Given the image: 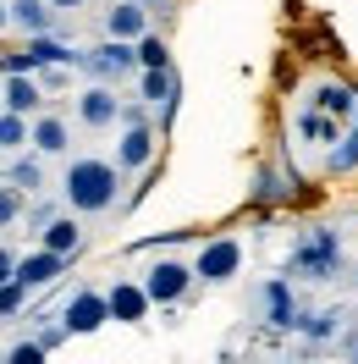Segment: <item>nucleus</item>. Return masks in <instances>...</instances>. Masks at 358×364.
I'll return each mask as SVG.
<instances>
[{
	"label": "nucleus",
	"instance_id": "1",
	"mask_svg": "<svg viewBox=\"0 0 358 364\" xmlns=\"http://www.w3.org/2000/svg\"><path fill=\"white\" fill-rule=\"evenodd\" d=\"M61 193H67V205L83 210V215L111 210L116 205V166L111 160H72L67 177H61Z\"/></svg>",
	"mask_w": 358,
	"mask_h": 364
},
{
	"label": "nucleus",
	"instance_id": "2",
	"mask_svg": "<svg viewBox=\"0 0 358 364\" xmlns=\"http://www.w3.org/2000/svg\"><path fill=\"white\" fill-rule=\"evenodd\" d=\"M292 276H309V282H331L342 276V237L331 227H309L298 243H292V259H287Z\"/></svg>",
	"mask_w": 358,
	"mask_h": 364
},
{
	"label": "nucleus",
	"instance_id": "3",
	"mask_svg": "<svg viewBox=\"0 0 358 364\" xmlns=\"http://www.w3.org/2000/svg\"><path fill=\"white\" fill-rule=\"evenodd\" d=\"M72 61L89 72L94 83H121V77L138 67L133 39H111V45H94V50H72Z\"/></svg>",
	"mask_w": 358,
	"mask_h": 364
},
{
	"label": "nucleus",
	"instance_id": "4",
	"mask_svg": "<svg viewBox=\"0 0 358 364\" xmlns=\"http://www.w3.org/2000/svg\"><path fill=\"white\" fill-rule=\"evenodd\" d=\"M243 265V243L237 237H215V243H204L199 259H193V276L199 282H232Z\"/></svg>",
	"mask_w": 358,
	"mask_h": 364
},
{
	"label": "nucleus",
	"instance_id": "5",
	"mask_svg": "<svg viewBox=\"0 0 358 364\" xmlns=\"http://www.w3.org/2000/svg\"><path fill=\"white\" fill-rule=\"evenodd\" d=\"M105 320H111V309H105V293H94V287H77V293L67 298V309H61L67 337L72 331H77V337H83V331H99Z\"/></svg>",
	"mask_w": 358,
	"mask_h": 364
},
{
	"label": "nucleus",
	"instance_id": "6",
	"mask_svg": "<svg viewBox=\"0 0 358 364\" xmlns=\"http://www.w3.org/2000/svg\"><path fill=\"white\" fill-rule=\"evenodd\" d=\"M188 282H193L188 265L160 259V265H149V276H143V298H149V304H177V298L188 293Z\"/></svg>",
	"mask_w": 358,
	"mask_h": 364
},
{
	"label": "nucleus",
	"instance_id": "7",
	"mask_svg": "<svg viewBox=\"0 0 358 364\" xmlns=\"http://www.w3.org/2000/svg\"><path fill=\"white\" fill-rule=\"evenodd\" d=\"M61 271H67V254H55V249H39V254H28V259H17V265H11V276L23 282L28 293H33V287H50Z\"/></svg>",
	"mask_w": 358,
	"mask_h": 364
},
{
	"label": "nucleus",
	"instance_id": "8",
	"mask_svg": "<svg viewBox=\"0 0 358 364\" xmlns=\"http://www.w3.org/2000/svg\"><path fill=\"white\" fill-rule=\"evenodd\" d=\"M116 105H121V100L111 94V83H89L83 100H77V116H83L89 127H111V122H116Z\"/></svg>",
	"mask_w": 358,
	"mask_h": 364
},
{
	"label": "nucleus",
	"instance_id": "9",
	"mask_svg": "<svg viewBox=\"0 0 358 364\" xmlns=\"http://www.w3.org/2000/svg\"><path fill=\"white\" fill-rule=\"evenodd\" d=\"M105 309H111V320H143L149 315V298H143L138 282H116L111 293H105Z\"/></svg>",
	"mask_w": 358,
	"mask_h": 364
},
{
	"label": "nucleus",
	"instance_id": "10",
	"mask_svg": "<svg viewBox=\"0 0 358 364\" xmlns=\"http://www.w3.org/2000/svg\"><path fill=\"white\" fill-rule=\"evenodd\" d=\"M149 160H155V127H149V122H133V127L121 133V166L143 171Z\"/></svg>",
	"mask_w": 358,
	"mask_h": 364
},
{
	"label": "nucleus",
	"instance_id": "11",
	"mask_svg": "<svg viewBox=\"0 0 358 364\" xmlns=\"http://www.w3.org/2000/svg\"><path fill=\"white\" fill-rule=\"evenodd\" d=\"M45 105V94H39V83H33V72H6V111H39Z\"/></svg>",
	"mask_w": 358,
	"mask_h": 364
},
{
	"label": "nucleus",
	"instance_id": "12",
	"mask_svg": "<svg viewBox=\"0 0 358 364\" xmlns=\"http://www.w3.org/2000/svg\"><path fill=\"white\" fill-rule=\"evenodd\" d=\"M265 320L276 326V331H292V315H298V304H292V287L276 276V282H265Z\"/></svg>",
	"mask_w": 358,
	"mask_h": 364
},
{
	"label": "nucleus",
	"instance_id": "13",
	"mask_svg": "<svg viewBox=\"0 0 358 364\" xmlns=\"http://www.w3.org/2000/svg\"><path fill=\"white\" fill-rule=\"evenodd\" d=\"M6 17L11 28H23V33H50V0H6Z\"/></svg>",
	"mask_w": 358,
	"mask_h": 364
},
{
	"label": "nucleus",
	"instance_id": "14",
	"mask_svg": "<svg viewBox=\"0 0 358 364\" xmlns=\"http://www.w3.org/2000/svg\"><path fill=\"white\" fill-rule=\"evenodd\" d=\"M105 28H111V39H138V33L149 28V11H143L138 0H121L116 11H105Z\"/></svg>",
	"mask_w": 358,
	"mask_h": 364
},
{
	"label": "nucleus",
	"instance_id": "15",
	"mask_svg": "<svg viewBox=\"0 0 358 364\" xmlns=\"http://www.w3.org/2000/svg\"><path fill=\"white\" fill-rule=\"evenodd\" d=\"M45 249H55V254H77L83 249V227H77V221H72V215H50L45 221Z\"/></svg>",
	"mask_w": 358,
	"mask_h": 364
},
{
	"label": "nucleus",
	"instance_id": "16",
	"mask_svg": "<svg viewBox=\"0 0 358 364\" xmlns=\"http://www.w3.org/2000/svg\"><path fill=\"white\" fill-rule=\"evenodd\" d=\"M28 144H33L39 155H61V149L72 144V133H67V122H61V116H39V122H33V133H28Z\"/></svg>",
	"mask_w": 358,
	"mask_h": 364
},
{
	"label": "nucleus",
	"instance_id": "17",
	"mask_svg": "<svg viewBox=\"0 0 358 364\" xmlns=\"http://www.w3.org/2000/svg\"><path fill=\"white\" fill-rule=\"evenodd\" d=\"M309 105H314V111H325L331 122H342V116L358 105V94H353V89H342V83H320V89L309 94Z\"/></svg>",
	"mask_w": 358,
	"mask_h": 364
},
{
	"label": "nucleus",
	"instance_id": "18",
	"mask_svg": "<svg viewBox=\"0 0 358 364\" xmlns=\"http://www.w3.org/2000/svg\"><path fill=\"white\" fill-rule=\"evenodd\" d=\"M28 55H33V67H67V61H72V45L50 39V33H28Z\"/></svg>",
	"mask_w": 358,
	"mask_h": 364
},
{
	"label": "nucleus",
	"instance_id": "19",
	"mask_svg": "<svg viewBox=\"0 0 358 364\" xmlns=\"http://www.w3.org/2000/svg\"><path fill=\"white\" fill-rule=\"evenodd\" d=\"M6 182H11L17 193H39V188H45V166L23 155V160H11V171H6Z\"/></svg>",
	"mask_w": 358,
	"mask_h": 364
},
{
	"label": "nucleus",
	"instance_id": "20",
	"mask_svg": "<svg viewBox=\"0 0 358 364\" xmlns=\"http://www.w3.org/2000/svg\"><path fill=\"white\" fill-rule=\"evenodd\" d=\"M133 55H138V67H171V55H166V39L160 33H138V45H133Z\"/></svg>",
	"mask_w": 358,
	"mask_h": 364
},
{
	"label": "nucleus",
	"instance_id": "21",
	"mask_svg": "<svg viewBox=\"0 0 358 364\" xmlns=\"http://www.w3.org/2000/svg\"><path fill=\"white\" fill-rule=\"evenodd\" d=\"M325 166H331L336 177L358 171V122H353V133H347V144H342V149H331V160H325Z\"/></svg>",
	"mask_w": 358,
	"mask_h": 364
},
{
	"label": "nucleus",
	"instance_id": "22",
	"mask_svg": "<svg viewBox=\"0 0 358 364\" xmlns=\"http://www.w3.org/2000/svg\"><path fill=\"white\" fill-rule=\"evenodd\" d=\"M23 144H28V122L17 111H6L0 116V149H23Z\"/></svg>",
	"mask_w": 358,
	"mask_h": 364
},
{
	"label": "nucleus",
	"instance_id": "23",
	"mask_svg": "<svg viewBox=\"0 0 358 364\" xmlns=\"http://www.w3.org/2000/svg\"><path fill=\"white\" fill-rule=\"evenodd\" d=\"M23 298H28V287L17 282V276H6V282H0V315H17Z\"/></svg>",
	"mask_w": 358,
	"mask_h": 364
},
{
	"label": "nucleus",
	"instance_id": "24",
	"mask_svg": "<svg viewBox=\"0 0 358 364\" xmlns=\"http://www.w3.org/2000/svg\"><path fill=\"white\" fill-rule=\"evenodd\" d=\"M17 215H23V193L17 188H0V227H11Z\"/></svg>",
	"mask_w": 358,
	"mask_h": 364
},
{
	"label": "nucleus",
	"instance_id": "25",
	"mask_svg": "<svg viewBox=\"0 0 358 364\" xmlns=\"http://www.w3.org/2000/svg\"><path fill=\"white\" fill-rule=\"evenodd\" d=\"M39 353H45L39 342H17V348H11L6 359H11V364H39Z\"/></svg>",
	"mask_w": 358,
	"mask_h": 364
},
{
	"label": "nucleus",
	"instance_id": "26",
	"mask_svg": "<svg viewBox=\"0 0 358 364\" xmlns=\"http://www.w3.org/2000/svg\"><path fill=\"white\" fill-rule=\"evenodd\" d=\"M0 72H39V67H33V55H28V50H17V55H6V61H0Z\"/></svg>",
	"mask_w": 358,
	"mask_h": 364
},
{
	"label": "nucleus",
	"instance_id": "27",
	"mask_svg": "<svg viewBox=\"0 0 358 364\" xmlns=\"http://www.w3.org/2000/svg\"><path fill=\"white\" fill-rule=\"evenodd\" d=\"M254 193H259V199H281L287 188H281V182H276V177H270V171H265V177H259V188H254Z\"/></svg>",
	"mask_w": 358,
	"mask_h": 364
},
{
	"label": "nucleus",
	"instance_id": "28",
	"mask_svg": "<svg viewBox=\"0 0 358 364\" xmlns=\"http://www.w3.org/2000/svg\"><path fill=\"white\" fill-rule=\"evenodd\" d=\"M61 337H67V326H45V331H39V348L50 353V348H61Z\"/></svg>",
	"mask_w": 358,
	"mask_h": 364
},
{
	"label": "nucleus",
	"instance_id": "29",
	"mask_svg": "<svg viewBox=\"0 0 358 364\" xmlns=\"http://www.w3.org/2000/svg\"><path fill=\"white\" fill-rule=\"evenodd\" d=\"M11 265H17V254H11V249H6V243H0V282L11 276Z\"/></svg>",
	"mask_w": 358,
	"mask_h": 364
},
{
	"label": "nucleus",
	"instance_id": "30",
	"mask_svg": "<svg viewBox=\"0 0 358 364\" xmlns=\"http://www.w3.org/2000/svg\"><path fill=\"white\" fill-rule=\"evenodd\" d=\"M83 0H50V11H77Z\"/></svg>",
	"mask_w": 358,
	"mask_h": 364
},
{
	"label": "nucleus",
	"instance_id": "31",
	"mask_svg": "<svg viewBox=\"0 0 358 364\" xmlns=\"http://www.w3.org/2000/svg\"><path fill=\"white\" fill-rule=\"evenodd\" d=\"M6 28H11V17H6V0H0V33H6Z\"/></svg>",
	"mask_w": 358,
	"mask_h": 364
},
{
	"label": "nucleus",
	"instance_id": "32",
	"mask_svg": "<svg viewBox=\"0 0 358 364\" xmlns=\"http://www.w3.org/2000/svg\"><path fill=\"white\" fill-rule=\"evenodd\" d=\"M138 6H149V0H138Z\"/></svg>",
	"mask_w": 358,
	"mask_h": 364
}]
</instances>
